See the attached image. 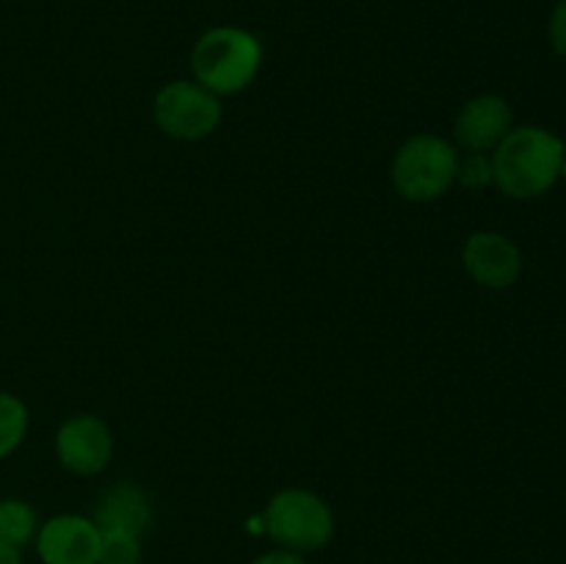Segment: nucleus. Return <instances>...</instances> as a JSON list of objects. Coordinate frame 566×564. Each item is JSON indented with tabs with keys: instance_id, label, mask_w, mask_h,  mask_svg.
Here are the masks:
<instances>
[{
	"instance_id": "nucleus-1",
	"label": "nucleus",
	"mask_w": 566,
	"mask_h": 564,
	"mask_svg": "<svg viewBox=\"0 0 566 564\" xmlns=\"http://www.w3.org/2000/svg\"><path fill=\"white\" fill-rule=\"evenodd\" d=\"M564 142L542 127H517L492 155V180L506 197L534 199L562 177Z\"/></svg>"
},
{
	"instance_id": "nucleus-2",
	"label": "nucleus",
	"mask_w": 566,
	"mask_h": 564,
	"mask_svg": "<svg viewBox=\"0 0 566 564\" xmlns=\"http://www.w3.org/2000/svg\"><path fill=\"white\" fill-rule=\"evenodd\" d=\"M263 61L258 39L241 28H213L205 33L191 53L197 83L213 94H235L254 81Z\"/></svg>"
},
{
	"instance_id": "nucleus-3",
	"label": "nucleus",
	"mask_w": 566,
	"mask_h": 564,
	"mask_svg": "<svg viewBox=\"0 0 566 564\" xmlns=\"http://www.w3.org/2000/svg\"><path fill=\"white\" fill-rule=\"evenodd\" d=\"M457 149L446 138L431 136V133H420V136L403 142L392 158V182L401 197L412 199V202H431V199L442 197L457 180Z\"/></svg>"
},
{
	"instance_id": "nucleus-4",
	"label": "nucleus",
	"mask_w": 566,
	"mask_h": 564,
	"mask_svg": "<svg viewBox=\"0 0 566 564\" xmlns=\"http://www.w3.org/2000/svg\"><path fill=\"white\" fill-rule=\"evenodd\" d=\"M265 529L271 540L293 553L318 551L332 540L335 518L315 492L282 490L265 509Z\"/></svg>"
},
{
	"instance_id": "nucleus-5",
	"label": "nucleus",
	"mask_w": 566,
	"mask_h": 564,
	"mask_svg": "<svg viewBox=\"0 0 566 564\" xmlns=\"http://www.w3.org/2000/svg\"><path fill=\"white\" fill-rule=\"evenodd\" d=\"M155 122L166 136L180 138V142L210 136L221 122L219 94L208 92L202 83H169L155 97Z\"/></svg>"
},
{
	"instance_id": "nucleus-6",
	"label": "nucleus",
	"mask_w": 566,
	"mask_h": 564,
	"mask_svg": "<svg viewBox=\"0 0 566 564\" xmlns=\"http://www.w3.org/2000/svg\"><path fill=\"white\" fill-rule=\"evenodd\" d=\"M111 448V429L97 415H75L64 420L55 435V453L61 464L77 476L99 473L108 464Z\"/></svg>"
},
{
	"instance_id": "nucleus-7",
	"label": "nucleus",
	"mask_w": 566,
	"mask_h": 564,
	"mask_svg": "<svg viewBox=\"0 0 566 564\" xmlns=\"http://www.w3.org/2000/svg\"><path fill=\"white\" fill-rule=\"evenodd\" d=\"M103 534L94 520L59 514L39 529V556L44 564H97Z\"/></svg>"
},
{
	"instance_id": "nucleus-8",
	"label": "nucleus",
	"mask_w": 566,
	"mask_h": 564,
	"mask_svg": "<svg viewBox=\"0 0 566 564\" xmlns=\"http://www.w3.org/2000/svg\"><path fill=\"white\" fill-rule=\"evenodd\" d=\"M464 269L479 285L509 288L520 276L523 258L520 249L501 232H475L464 243Z\"/></svg>"
},
{
	"instance_id": "nucleus-9",
	"label": "nucleus",
	"mask_w": 566,
	"mask_h": 564,
	"mask_svg": "<svg viewBox=\"0 0 566 564\" xmlns=\"http://www.w3.org/2000/svg\"><path fill=\"white\" fill-rule=\"evenodd\" d=\"M453 130L470 153L495 149L512 133V108L495 94H481L459 111Z\"/></svg>"
},
{
	"instance_id": "nucleus-10",
	"label": "nucleus",
	"mask_w": 566,
	"mask_h": 564,
	"mask_svg": "<svg viewBox=\"0 0 566 564\" xmlns=\"http://www.w3.org/2000/svg\"><path fill=\"white\" fill-rule=\"evenodd\" d=\"M153 520V509H149V498L144 495L142 487L130 484V481H119L111 487L97 503L94 512V525L99 534H125L138 536Z\"/></svg>"
},
{
	"instance_id": "nucleus-11",
	"label": "nucleus",
	"mask_w": 566,
	"mask_h": 564,
	"mask_svg": "<svg viewBox=\"0 0 566 564\" xmlns=\"http://www.w3.org/2000/svg\"><path fill=\"white\" fill-rule=\"evenodd\" d=\"M36 534V514L25 501H0V542L6 545H25Z\"/></svg>"
},
{
	"instance_id": "nucleus-12",
	"label": "nucleus",
	"mask_w": 566,
	"mask_h": 564,
	"mask_svg": "<svg viewBox=\"0 0 566 564\" xmlns=\"http://www.w3.org/2000/svg\"><path fill=\"white\" fill-rule=\"evenodd\" d=\"M28 431V409L11 393L0 390V459L9 457L11 451H17V446L22 442Z\"/></svg>"
},
{
	"instance_id": "nucleus-13",
	"label": "nucleus",
	"mask_w": 566,
	"mask_h": 564,
	"mask_svg": "<svg viewBox=\"0 0 566 564\" xmlns=\"http://www.w3.org/2000/svg\"><path fill=\"white\" fill-rule=\"evenodd\" d=\"M142 562V542L138 536L103 534L97 564H138Z\"/></svg>"
},
{
	"instance_id": "nucleus-14",
	"label": "nucleus",
	"mask_w": 566,
	"mask_h": 564,
	"mask_svg": "<svg viewBox=\"0 0 566 564\" xmlns=\"http://www.w3.org/2000/svg\"><path fill=\"white\" fill-rule=\"evenodd\" d=\"M459 180L470 188H481L492 182V160L484 158V153H473L464 166H459Z\"/></svg>"
},
{
	"instance_id": "nucleus-15",
	"label": "nucleus",
	"mask_w": 566,
	"mask_h": 564,
	"mask_svg": "<svg viewBox=\"0 0 566 564\" xmlns=\"http://www.w3.org/2000/svg\"><path fill=\"white\" fill-rule=\"evenodd\" d=\"M551 42H553V50L566 59V0H558V6L553 9Z\"/></svg>"
},
{
	"instance_id": "nucleus-16",
	"label": "nucleus",
	"mask_w": 566,
	"mask_h": 564,
	"mask_svg": "<svg viewBox=\"0 0 566 564\" xmlns=\"http://www.w3.org/2000/svg\"><path fill=\"white\" fill-rule=\"evenodd\" d=\"M252 564H307V562H304V558L293 551H274V553H265V556L254 558Z\"/></svg>"
},
{
	"instance_id": "nucleus-17",
	"label": "nucleus",
	"mask_w": 566,
	"mask_h": 564,
	"mask_svg": "<svg viewBox=\"0 0 566 564\" xmlns=\"http://www.w3.org/2000/svg\"><path fill=\"white\" fill-rule=\"evenodd\" d=\"M0 564H22L20 551H17L14 545H6V542H0Z\"/></svg>"
},
{
	"instance_id": "nucleus-18",
	"label": "nucleus",
	"mask_w": 566,
	"mask_h": 564,
	"mask_svg": "<svg viewBox=\"0 0 566 564\" xmlns=\"http://www.w3.org/2000/svg\"><path fill=\"white\" fill-rule=\"evenodd\" d=\"M562 177L566 180V158H564V166H562Z\"/></svg>"
}]
</instances>
